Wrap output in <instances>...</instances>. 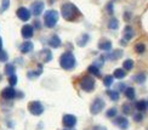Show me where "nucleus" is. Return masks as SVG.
Here are the masks:
<instances>
[{
	"label": "nucleus",
	"instance_id": "1",
	"mask_svg": "<svg viewBox=\"0 0 148 130\" xmlns=\"http://www.w3.org/2000/svg\"><path fill=\"white\" fill-rule=\"evenodd\" d=\"M61 12H62V16L64 20L67 21H75L77 18L80 16V11L78 10V8L72 3H66L62 5V9H61Z\"/></svg>",
	"mask_w": 148,
	"mask_h": 130
},
{
	"label": "nucleus",
	"instance_id": "2",
	"mask_svg": "<svg viewBox=\"0 0 148 130\" xmlns=\"http://www.w3.org/2000/svg\"><path fill=\"white\" fill-rule=\"evenodd\" d=\"M60 65H61V67H62L63 69H66V71L73 69V68L75 67V65H77L75 56L73 55V52L67 51V52H63L62 55H61Z\"/></svg>",
	"mask_w": 148,
	"mask_h": 130
},
{
	"label": "nucleus",
	"instance_id": "3",
	"mask_svg": "<svg viewBox=\"0 0 148 130\" xmlns=\"http://www.w3.org/2000/svg\"><path fill=\"white\" fill-rule=\"evenodd\" d=\"M60 15L56 10H49L44 15V23L47 28H53L58 22Z\"/></svg>",
	"mask_w": 148,
	"mask_h": 130
},
{
	"label": "nucleus",
	"instance_id": "4",
	"mask_svg": "<svg viewBox=\"0 0 148 130\" xmlns=\"http://www.w3.org/2000/svg\"><path fill=\"white\" fill-rule=\"evenodd\" d=\"M79 84H80V88H82L84 91H86V92H91L96 86L95 79L91 78V77H84L82 80H80Z\"/></svg>",
	"mask_w": 148,
	"mask_h": 130
},
{
	"label": "nucleus",
	"instance_id": "5",
	"mask_svg": "<svg viewBox=\"0 0 148 130\" xmlns=\"http://www.w3.org/2000/svg\"><path fill=\"white\" fill-rule=\"evenodd\" d=\"M28 109H29V112L32 113L33 116H41L42 113H44V106H42V103L39 102V101L29 102Z\"/></svg>",
	"mask_w": 148,
	"mask_h": 130
},
{
	"label": "nucleus",
	"instance_id": "6",
	"mask_svg": "<svg viewBox=\"0 0 148 130\" xmlns=\"http://www.w3.org/2000/svg\"><path fill=\"white\" fill-rule=\"evenodd\" d=\"M104 101L102 100V98H96V100L92 102V105H91V107H90V112H91V114H98L101 112V111L104 108Z\"/></svg>",
	"mask_w": 148,
	"mask_h": 130
},
{
	"label": "nucleus",
	"instance_id": "7",
	"mask_svg": "<svg viewBox=\"0 0 148 130\" xmlns=\"http://www.w3.org/2000/svg\"><path fill=\"white\" fill-rule=\"evenodd\" d=\"M16 15L17 17L20 18L21 21H29L30 20V16H32V12L30 10H28L27 8H24V6H21V8H18L17 11H16Z\"/></svg>",
	"mask_w": 148,
	"mask_h": 130
},
{
	"label": "nucleus",
	"instance_id": "8",
	"mask_svg": "<svg viewBox=\"0 0 148 130\" xmlns=\"http://www.w3.org/2000/svg\"><path fill=\"white\" fill-rule=\"evenodd\" d=\"M62 123L66 128H74L77 124V117L73 114H64L62 118Z\"/></svg>",
	"mask_w": 148,
	"mask_h": 130
},
{
	"label": "nucleus",
	"instance_id": "9",
	"mask_svg": "<svg viewBox=\"0 0 148 130\" xmlns=\"http://www.w3.org/2000/svg\"><path fill=\"white\" fill-rule=\"evenodd\" d=\"M44 8H45V4L42 1H35L30 6V12L34 15V16H40L42 14V11H44Z\"/></svg>",
	"mask_w": 148,
	"mask_h": 130
},
{
	"label": "nucleus",
	"instance_id": "10",
	"mask_svg": "<svg viewBox=\"0 0 148 130\" xmlns=\"http://www.w3.org/2000/svg\"><path fill=\"white\" fill-rule=\"evenodd\" d=\"M1 97L5 100H12V98L16 97V90L14 89V86H9V88H5L1 91Z\"/></svg>",
	"mask_w": 148,
	"mask_h": 130
},
{
	"label": "nucleus",
	"instance_id": "11",
	"mask_svg": "<svg viewBox=\"0 0 148 130\" xmlns=\"http://www.w3.org/2000/svg\"><path fill=\"white\" fill-rule=\"evenodd\" d=\"M21 34L24 39H30L34 34V28L33 26H30V24H26V26H23L22 29H21Z\"/></svg>",
	"mask_w": 148,
	"mask_h": 130
},
{
	"label": "nucleus",
	"instance_id": "12",
	"mask_svg": "<svg viewBox=\"0 0 148 130\" xmlns=\"http://www.w3.org/2000/svg\"><path fill=\"white\" fill-rule=\"evenodd\" d=\"M114 124L116 125V127H119L121 130H126L127 128H129V120H127V118L126 117H118V118H115V120H114Z\"/></svg>",
	"mask_w": 148,
	"mask_h": 130
},
{
	"label": "nucleus",
	"instance_id": "13",
	"mask_svg": "<svg viewBox=\"0 0 148 130\" xmlns=\"http://www.w3.org/2000/svg\"><path fill=\"white\" fill-rule=\"evenodd\" d=\"M34 49V45H33V43L32 41H29V40H26L24 43H22L21 46H20V51L22 54H29L30 51H32Z\"/></svg>",
	"mask_w": 148,
	"mask_h": 130
},
{
	"label": "nucleus",
	"instance_id": "14",
	"mask_svg": "<svg viewBox=\"0 0 148 130\" xmlns=\"http://www.w3.org/2000/svg\"><path fill=\"white\" fill-rule=\"evenodd\" d=\"M61 44H62V41H61L58 35H52L51 38H50V40H49V45H50L51 47H53V49L60 47Z\"/></svg>",
	"mask_w": 148,
	"mask_h": 130
},
{
	"label": "nucleus",
	"instance_id": "15",
	"mask_svg": "<svg viewBox=\"0 0 148 130\" xmlns=\"http://www.w3.org/2000/svg\"><path fill=\"white\" fill-rule=\"evenodd\" d=\"M123 35H124V39H125V40H127V41L131 40V39L134 38V35H135L134 28L130 27V26H126L125 29H124V33H123Z\"/></svg>",
	"mask_w": 148,
	"mask_h": 130
},
{
	"label": "nucleus",
	"instance_id": "16",
	"mask_svg": "<svg viewBox=\"0 0 148 130\" xmlns=\"http://www.w3.org/2000/svg\"><path fill=\"white\" fill-rule=\"evenodd\" d=\"M40 56L42 58V61L46 63V62H50V61L52 60V54L51 51L49 50V49H44V50L40 51Z\"/></svg>",
	"mask_w": 148,
	"mask_h": 130
},
{
	"label": "nucleus",
	"instance_id": "17",
	"mask_svg": "<svg viewBox=\"0 0 148 130\" xmlns=\"http://www.w3.org/2000/svg\"><path fill=\"white\" fill-rule=\"evenodd\" d=\"M98 49L103 50V51H109L110 49H112V43L109 40H102V41H100V44H98Z\"/></svg>",
	"mask_w": 148,
	"mask_h": 130
},
{
	"label": "nucleus",
	"instance_id": "18",
	"mask_svg": "<svg viewBox=\"0 0 148 130\" xmlns=\"http://www.w3.org/2000/svg\"><path fill=\"white\" fill-rule=\"evenodd\" d=\"M123 56V51L121 50H114L113 52H110L107 55V58L110 60V61H115V60H118Z\"/></svg>",
	"mask_w": 148,
	"mask_h": 130
},
{
	"label": "nucleus",
	"instance_id": "19",
	"mask_svg": "<svg viewBox=\"0 0 148 130\" xmlns=\"http://www.w3.org/2000/svg\"><path fill=\"white\" fill-rule=\"evenodd\" d=\"M125 76H126V72L123 68H116L113 73V77L116 79H123V78H125Z\"/></svg>",
	"mask_w": 148,
	"mask_h": 130
},
{
	"label": "nucleus",
	"instance_id": "20",
	"mask_svg": "<svg viewBox=\"0 0 148 130\" xmlns=\"http://www.w3.org/2000/svg\"><path fill=\"white\" fill-rule=\"evenodd\" d=\"M108 28L109 29H113V30H115V29H118L119 28V21L116 20V18H110L109 20V22H108Z\"/></svg>",
	"mask_w": 148,
	"mask_h": 130
},
{
	"label": "nucleus",
	"instance_id": "21",
	"mask_svg": "<svg viewBox=\"0 0 148 130\" xmlns=\"http://www.w3.org/2000/svg\"><path fill=\"white\" fill-rule=\"evenodd\" d=\"M135 107H136V109L140 111V112H143V111H146V108H147V101H145V100L137 101L136 105H135Z\"/></svg>",
	"mask_w": 148,
	"mask_h": 130
},
{
	"label": "nucleus",
	"instance_id": "22",
	"mask_svg": "<svg viewBox=\"0 0 148 130\" xmlns=\"http://www.w3.org/2000/svg\"><path fill=\"white\" fill-rule=\"evenodd\" d=\"M15 71H16V68L12 63H8L5 66V74L6 76L10 77V76H12V74H15Z\"/></svg>",
	"mask_w": 148,
	"mask_h": 130
},
{
	"label": "nucleus",
	"instance_id": "23",
	"mask_svg": "<svg viewBox=\"0 0 148 130\" xmlns=\"http://www.w3.org/2000/svg\"><path fill=\"white\" fill-rule=\"evenodd\" d=\"M107 94H108V96H109V98H110V100H112V101H118L119 100V92L118 91H114V90H108L107 91Z\"/></svg>",
	"mask_w": 148,
	"mask_h": 130
},
{
	"label": "nucleus",
	"instance_id": "24",
	"mask_svg": "<svg viewBox=\"0 0 148 130\" xmlns=\"http://www.w3.org/2000/svg\"><path fill=\"white\" fill-rule=\"evenodd\" d=\"M89 39H90L89 34H84V35H82V36H80V39H78V45H79V46H85L86 44H88Z\"/></svg>",
	"mask_w": 148,
	"mask_h": 130
},
{
	"label": "nucleus",
	"instance_id": "25",
	"mask_svg": "<svg viewBox=\"0 0 148 130\" xmlns=\"http://www.w3.org/2000/svg\"><path fill=\"white\" fill-rule=\"evenodd\" d=\"M134 65H135L134 61L129 58V60H125L124 61V63H123V68H124L125 71H131L132 68H134Z\"/></svg>",
	"mask_w": 148,
	"mask_h": 130
},
{
	"label": "nucleus",
	"instance_id": "26",
	"mask_svg": "<svg viewBox=\"0 0 148 130\" xmlns=\"http://www.w3.org/2000/svg\"><path fill=\"white\" fill-rule=\"evenodd\" d=\"M124 92H125V96L129 98V100H134L135 98V89L134 88H126Z\"/></svg>",
	"mask_w": 148,
	"mask_h": 130
},
{
	"label": "nucleus",
	"instance_id": "27",
	"mask_svg": "<svg viewBox=\"0 0 148 130\" xmlns=\"http://www.w3.org/2000/svg\"><path fill=\"white\" fill-rule=\"evenodd\" d=\"M134 80H135L136 83H138V84H142V83L146 82V74H143V73L136 74V76L134 77Z\"/></svg>",
	"mask_w": 148,
	"mask_h": 130
},
{
	"label": "nucleus",
	"instance_id": "28",
	"mask_svg": "<svg viewBox=\"0 0 148 130\" xmlns=\"http://www.w3.org/2000/svg\"><path fill=\"white\" fill-rule=\"evenodd\" d=\"M89 73H91V74H94V76H100L101 74V72H100V67H97V66H95V65H91L90 67H89Z\"/></svg>",
	"mask_w": 148,
	"mask_h": 130
},
{
	"label": "nucleus",
	"instance_id": "29",
	"mask_svg": "<svg viewBox=\"0 0 148 130\" xmlns=\"http://www.w3.org/2000/svg\"><path fill=\"white\" fill-rule=\"evenodd\" d=\"M113 78H114L113 76H106L103 78V84L106 88H109V86L113 84Z\"/></svg>",
	"mask_w": 148,
	"mask_h": 130
},
{
	"label": "nucleus",
	"instance_id": "30",
	"mask_svg": "<svg viewBox=\"0 0 148 130\" xmlns=\"http://www.w3.org/2000/svg\"><path fill=\"white\" fill-rule=\"evenodd\" d=\"M135 51L137 54H143L146 51V45L142 44V43H138V44L135 45Z\"/></svg>",
	"mask_w": 148,
	"mask_h": 130
},
{
	"label": "nucleus",
	"instance_id": "31",
	"mask_svg": "<svg viewBox=\"0 0 148 130\" xmlns=\"http://www.w3.org/2000/svg\"><path fill=\"white\" fill-rule=\"evenodd\" d=\"M9 6H10V0H3V1H1V6H0V14L5 12L6 10L9 9Z\"/></svg>",
	"mask_w": 148,
	"mask_h": 130
},
{
	"label": "nucleus",
	"instance_id": "32",
	"mask_svg": "<svg viewBox=\"0 0 148 130\" xmlns=\"http://www.w3.org/2000/svg\"><path fill=\"white\" fill-rule=\"evenodd\" d=\"M123 112H124V114H131L132 113L131 105H129V103H124V105H123Z\"/></svg>",
	"mask_w": 148,
	"mask_h": 130
},
{
	"label": "nucleus",
	"instance_id": "33",
	"mask_svg": "<svg viewBox=\"0 0 148 130\" xmlns=\"http://www.w3.org/2000/svg\"><path fill=\"white\" fill-rule=\"evenodd\" d=\"M9 60V55L6 51L4 50H0V62H6Z\"/></svg>",
	"mask_w": 148,
	"mask_h": 130
},
{
	"label": "nucleus",
	"instance_id": "34",
	"mask_svg": "<svg viewBox=\"0 0 148 130\" xmlns=\"http://www.w3.org/2000/svg\"><path fill=\"white\" fill-rule=\"evenodd\" d=\"M17 82H18V79H17L16 74H12V76L9 77V84H10L11 86H15V85L17 84Z\"/></svg>",
	"mask_w": 148,
	"mask_h": 130
},
{
	"label": "nucleus",
	"instance_id": "35",
	"mask_svg": "<svg viewBox=\"0 0 148 130\" xmlns=\"http://www.w3.org/2000/svg\"><path fill=\"white\" fill-rule=\"evenodd\" d=\"M106 116L108 117V118H113V117H115V116H116V108H115V107L109 108V109L107 111Z\"/></svg>",
	"mask_w": 148,
	"mask_h": 130
},
{
	"label": "nucleus",
	"instance_id": "36",
	"mask_svg": "<svg viewBox=\"0 0 148 130\" xmlns=\"http://www.w3.org/2000/svg\"><path fill=\"white\" fill-rule=\"evenodd\" d=\"M142 119H143V116L141 114V113H137V114L134 116V120H135V122H141Z\"/></svg>",
	"mask_w": 148,
	"mask_h": 130
},
{
	"label": "nucleus",
	"instance_id": "37",
	"mask_svg": "<svg viewBox=\"0 0 148 130\" xmlns=\"http://www.w3.org/2000/svg\"><path fill=\"white\" fill-rule=\"evenodd\" d=\"M107 11H108V14H113V4L112 3H109L107 5Z\"/></svg>",
	"mask_w": 148,
	"mask_h": 130
},
{
	"label": "nucleus",
	"instance_id": "38",
	"mask_svg": "<svg viewBox=\"0 0 148 130\" xmlns=\"http://www.w3.org/2000/svg\"><path fill=\"white\" fill-rule=\"evenodd\" d=\"M125 89H126V86H125V84H119V90H120V91H123V90H124V91H125Z\"/></svg>",
	"mask_w": 148,
	"mask_h": 130
},
{
	"label": "nucleus",
	"instance_id": "39",
	"mask_svg": "<svg viewBox=\"0 0 148 130\" xmlns=\"http://www.w3.org/2000/svg\"><path fill=\"white\" fill-rule=\"evenodd\" d=\"M94 130H107L106 127H95Z\"/></svg>",
	"mask_w": 148,
	"mask_h": 130
},
{
	"label": "nucleus",
	"instance_id": "40",
	"mask_svg": "<svg viewBox=\"0 0 148 130\" xmlns=\"http://www.w3.org/2000/svg\"><path fill=\"white\" fill-rule=\"evenodd\" d=\"M34 27H35L36 29H39V28H40V23H39L38 21H35V22H34Z\"/></svg>",
	"mask_w": 148,
	"mask_h": 130
},
{
	"label": "nucleus",
	"instance_id": "41",
	"mask_svg": "<svg viewBox=\"0 0 148 130\" xmlns=\"http://www.w3.org/2000/svg\"><path fill=\"white\" fill-rule=\"evenodd\" d=\"M0 50H3V39H1V36H0Z\"/></svg>",
	"mask_w": 148,
	"mask_h": 130
},
{
	"label": "nucleus",
	"instance_id": "42",
	"mask_svg": "<svg viewBox=\"0 0 148 130\" xmlns=\"http://www.w3.org/2000/svg\"><path fill=\"white\" fill-rule=\"evenodd\" d=\"M63 130H71V129H69V128H67V129H63Z\"/></svg>",
	"mask_w": 148,
	"mask_h": 130
},
{
	"label": "nucleus",
	"instance_id": "43",
	"mask_svg": "<svg viewBox=\"0 0 148 130\" xmlns=\"http://www.w3.org/2000/svg\"><path fill=\"white\" fill-rule=\"evenodd\" d=\"M0 80H1V76H0Z\"/></svg>",
	"mask_w": 148,
	"mask_h": 130
},
{
	"label": "nucleus",
	"instance_id": "44",
	"mask_svg": "<svg viewBox=\"0 0 148 130\" xmlns=\"http://www.w3.org/2000/svg\"><path fill=\"white\" fill-rule=\"evenodd\" d=\"M147 105H148V102H147Z\"/></svg>",
	"mask_w": 148,
	"mask_h": 130
},
{
	"label": "nucleus",
	"instance_id": "45",
	"mask_svg": "<svg viewBox=\"0 0 148 130\" xmlns=\"http://www.w3.org/2000/svg\"><path fill=\"white\" fill-rule=\"evenodd\" d=\"M147 130H148V129H147Z\"/></svg>",
	"mask_w": 148,
	"mask_h": 130
}]
</instances>
